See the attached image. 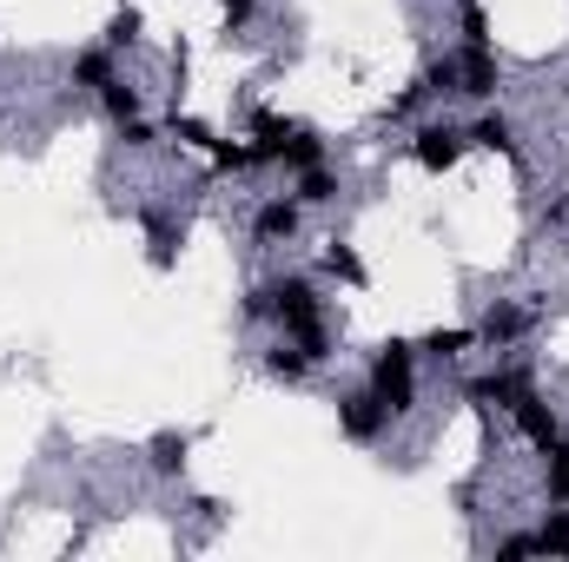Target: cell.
Wrapping results in <instances>:
<instances>
[{"mask_svg": "<svg viewBox=\"0 0 569 562\" xmlns=\"http://www.w3.org/2000/svg\"><path fill=\"white\" fill-rule=\"evenodd\" d=\"M272 318L291 331V344H298L311 364H325V358H331V338H325V304H318L311 279H279V284H272Z\"/></svg>", "mask_w": 569, "mask_h": 562, "instance_id": "obj_1", "label": "cell"}, {"mask_svg": "<svg viewBox=\"0 0 569 562\" xmlns=\"http://www.w3.org/2000/svg\"><path fill=\"white\" fill-rule=\"evenodd\" d=\"M371 391L391 404V418H405V411L418 404V344H405V338L378 344V358H371Z\"/></svg>", "mask_w": 569, "mask_h": 562, "instance_id": "obj_2", "label": "cell"}, {"mask_svg": "<svg viewBox=\"0 0 569 562\" xmlns=\"http://www.w3.org/2000/svg\"><path fill=\"white\" fill-rule=\"evenodd\" d=\"M338 430H345L351 443H378V436L391 430V404L365 384V391H351V398L338 404Z\"/></svg>", "mask_w": 569, "mask_h": 562, "instance_id": "obj_3", "label": "cell"}, {"mask_svg": "<svg viewBox=\"0 0 569 562\" xmlns=\"http://www.w3.org/2000/svg\"><path fill=\"white\" fill-rule=\"evenodd\" d=\"M463 133L450 127V120H430V127H418V140H411V152H418V165L425 172H450L457 159H463Z\"/></svg>", "mask_w": 569, "mask_h": 562, "instance_id": "obj_4", "label": "cell"}, {"mask_svg": "<svg viewBox=\"0 0 569 562\" xmlns=\"http://www.w3.org/2000/svg\"><path fill=\"white\" fill-rule=\"evenodd\" d=\"M510 418H517V430H523V436H530L537 450H550V443L563 436V423H557V411H550V404H543V398H537L530 384L517 391V404H510Z\"/></svg>", "mask_w": 569, "mask_h": 562, "instance_id": "obj_5", "label": "cell"}, {"mask_svg": "<svg viewBox=\"0 0 569 562\" xmlns=\"http://www.w3.org/2000/svg\"><path fill=\"white\" fill-rule=\"evenodd\" d=\"M457 73H463V80H457L463 100H497V53H490V47H463V53H457Z\"/></svg>", "mask_w": 569, "mask_h": 562, "instance_id": "obj_6", "label": "cell"}, {"mask_svg": "<svg viewBox=\"0 0 569 562\" xmlns=\"http://www.w3.org/2000/svg\"><path fill=\"white\" fill-rule=\"evenodd\" d=\"M523 331H530V311H517V304H490V311H483V324H477V344H490V351H497V344H517Z\"/></svg>", "mask_w": 569, "mask_h": 562, "instance_id": "obj_7", "label": "cell"}, {"mask_svg": "<svg viewBox=\"0 0 569 562\" xmlns=\"http://www.w3.org/2000/svg\"><path fill=\"white\" fill-rule=\"evenodd\" d=\"M523 384H530V378H517V371H490V378H470L463 398H470V404H503V411H510Z\"/></svg>", "mask_w": 569, "mask_h": 562, "instance_id": "obj_8", "label": "cell"}, {"mask_svg": "<svg viewBox=\"0 0 569 562\" xmlns=\"http://www.w3.org/2000/svg\"><path fill=\"white\" fill-rule=\"evenodd\" d=\"M186 450H192L186 430H159V436L146 443V463H152L159 476H179V470H186Z\"/></svg>", "mask_w": 569, "mask_h": 562, "instance_id": "obj_9", "label": "cell"}, {"mask_svg": "<svg viewBox=\"0 0 569 562\" xmlns=\"http://www.w3.org/2000/svg\"><path fill=\"white\" fill-rule=\"evenodd\" d=\"M252 232H259L266 245L291 239V232H298V199H266V205H259V219H252Z\"/></svg>", "mask_w": 569, "mask_h": 562, "instance_id": "obj_10", "label": "cell"}, {"mask_svg": "<svg viewBox=\"0 0 569 562\" xmlns=\"http://www.w3.org/2000/svg\"><path fill=\"white\" fill-rule=\"evenodd\" d=\"M279 159L291 165V172H305V165H325V140H318L311 127H291V133H284V145H279Z\"/></svg>", "mask_w": 569, "mask_h": 562, "instance_id": "obj_11", "label": "cell"}, {"mask_svg": "<svg viewBox=\"0 0 569 562\" xmlns=\"http://www.w3.org/2000/svg\"><path fill=\"white\" fill-rule=\"evenodd\" d=\"M107 80H113V47L73 53V87H107Z\"/></svg>", "mask_w": 569, "mask_h": 562, "instance_id": "obj_12", "label": "cell"}, {"mask_svg": "<svg viewBox=\"0 0 569 562\" xmlns=\"http://www.w3.org/2000/svg\"><path fill=\"white\" fill-rule=\"evenodd\" d=\"M463 140H470V145H490V152H517V127H510L503 113H483Z\"/></svg>", "mask_w": 569, "mask_h": 562, "instance_id": "obj_13", "label": "cell"}, {"mask_svg": "<svg viewBox=\"0 0 569 562\" xmlns=\"http://www.w3.org/2000/svg\"><path fill=\"white\" fill-rule=\"evenodd\" d=\"M543 456H550V470H543V496H550V503H569V436H557Z\"/></svg>", "mask_w": 569, "mask_h": 562, "instance_id": "obj_14", "label": "cell"}, {"mask_svg": "<svg viewBox=\"0 0 569 562\" xmlns=\"http://www.w3.org/2000/svg\"><path fill=\"white\" fill-rule=\"evenodd\" d=\"M146 239H152V265L166 272V265L179 259V225H172V219H159V212H146Z\"/></svg>", "mask_w": 569, "mask_h": 562, "instance_id": "obj_15", "label": "cell"}, {"mask_svg": "<svg viewBox=\"0 0 569 562\" xmlns=\"http://www.w3.org/2000/svg\"><path fill=\"white\" fill-rule=\"evenodd\" d=\"M100 107L113 113V127H127V120H140V93H133L127 80H107V87H100Z\"/></svg>", "mask_w": 569, "mask_h": 562, "instance_id": "obj_16", "label": "cell"}, {"mask_svg": "<svg viewBox=\"0 0 569 562\" xmlns=\"http://www.w3.org/2000/svg\"><path fill=\"white\" fill-rule=\"evenodd\" d=\"M311 371V358L298 351V344H279V351H266V378H279V384H298Z\"/></svg>", "mask_w": 569, "mask_h": 562, "instance_id": "obj_17", "label": "cell"}, {"mask_svg": "<svg viewBox=\"0 0 569 562\" xmlns=\"http://www.w3.org/2000/svg\"><path fill=\"white\" fill-rule=\"evenodd\" d=\"M325 272H331V279H345V284H365V279H371V272H365V259H358L351 245H338V239L325 245Z\"/></svg>", "mask_w": 569, "mask_h": 562, "instance_id": "obj_18", "label": "cell"}, {"mask_svg": "<svg viewBox=\"0 0 569 562\" xmlns=\"http://www.w3.org/2000/svg\"><path fill=\"white\" fill-rule=\"evenodd\" d=\"M537 556H569V510L557 503L550 510V523L537 530Z\"/></svg>", "mask_w": 569, "mask_h": 562, "instance_id": "obj_19", "label": "cell"}, {"mask_svg": "<svg viewBox=\"0 0 569 562\" xmlns=\"http://www.w3.org/2000/svg\"><path fill=\"white\" fill-rule=\"evenodd\" d=\"M284 133H291V127H284L279 113H252V152H259V159H279V145H284Z\"/></svg>", "mask_w": 569, "mask_h": 562, "instance_id": "obj_20", "label": "cell"}, {"mask_svg": "<svg viewBox=\"0 0 569 562\" xmlns=\"http://www.w3.org/2000/svg\"><path fill=\"white\" fill-rule=\"evenodd\" d=\"M331 192H338V179H331L325 165H305V172H298V205H325Z\"/></svg>", "mask_w": 569, "mask_h": 562, "instance_id": "obj_21", "label": "cell"}, {"mask_svg": "<svg viewBox=\"0 0 569 562\" xmlns=\"http://www.w3.org/2000/svg\"><path fill=\"white\" fill-rule=\"evenodd\" d=\"M470 344H477V331H457V324H450V331H430L418 351H430V358H463Z\"/></svg>", "mask_w": 569, "mask_h": 562, "instance_id": "obj_22", "label": "cell"}, {"mask_svg": "<svg viewBox=\"0 0 569 562\" xmlns=\"http://www.w3.org/2000/svg\"><path fill=\"white\" fill-rule=\"evenodd\" d=\"M457 80H463V73H457V53H443V60H430V67H425L430 93H457Z\"/></svg>", "mask_w": 569, "mask_h": 562, "instance_id": "obj_23", "label": "cell"}, {"mask_svg": "<svg viewBox=\"0 0 569 562\" xmlns=\"http://www.w3.org/2000/svg\"><path fill=\"white\" fill-rule=\"evenodd\" d=\"M463 47H490V13H483V0L463 7Z\"/></svg>", "mask_w": 569, "mask_h": 562, "instance_id": "obj_24", "label": "cell"}, {"mask_svg": "<svg viewBox=\"0 0 569 562\" xmlns=\"http://www.w3.org/2000/svg\"><path fill=\"white\" fill-rule=\"evenodd\" d=\"M133 40H140V7H120L107 27V47H133Z\"/></svg>", "mask_w": 569, "mask_h": 562, "instance_id": "obj_25", "label": "cell"}, {"mask_svg": "<svg viewBox=\"0 0 569 562\" xmlns=\"http://www.w3.org/2000/svg\"><path fill=\"white\" fill-rule=\"evenodd\" d=\"M212 165H219V172H246V165H259V152H252V145H212Z\"/></svg>", "mask_w": 569, "mask_h": 562, "instance_id": "obj_26", "label": "cell"}, {"mask_svg": "<svg viewBox=\"0 0 569 562\" xmlns=\"http://www.w3.org/2000/svg\"><path fill=\"white\" fill-rule=\"evenodd\" d=\"M523 556H537V530H517V536L497 543V562H523Z\"/></svg>", "mask_w": 569, "mask_h": 562, "instance_id": "obj_27", "label": "cell"}, {"mask_svg": "<svg viewBox=\"0 0 569 562\" xmlns=\"http://www.w3.org/2000/svg\"><path fill=\"white\" fill-rule=\"evenodd\" d=\"M172 133H179L186 145H206V152L219 145V140H212V127H206V120H186V113H172Z\"/></svg>", "mask_w": 569, "mask_h": 562, "instance_id": "obj_28", "label": "cell"}, {"mask_svg": "<svg viewBox=\"0 0 569 562\" xmlns=\"http://www.w3.org/2000/svg\"><path fill=\"white\" fill-rule=\"evenodd\" d=\"M246 318H252V324H266V318H272V284L246 291Z\"/></svg>", "mask_w": 569, "mask_h": 562, "instance_id": "obj_29", "label": "cell"}, {"mask_svg": "<svg viewBox=\"0 0 569 562\" xmlns=\"http://www.w3.org/2000/svg\"><path fill=\"white\" fill-rule=\"evenodd\" d=\"M252 7H259V0H226V33H232V27H246V20H252Z\"/></svg>", "mask_w": 569, "mask_h": 562, "instance_id": "obj_30", "label": "cell"}, {"mask_svg": "<svg viewBox=\"0 0 569 562\" xmlns=\"http://www.w3.org/2000/svg\"><path fill=\"white\" fill-rule=\"evenodd\" d=\"M120 140H127V145H152V127H146V120H127V127H120Z\"/></svg>", "mask_w": 569, "mask_h": 562, "instance_id": "obj_31", "label": "cell"}]
</instances>
